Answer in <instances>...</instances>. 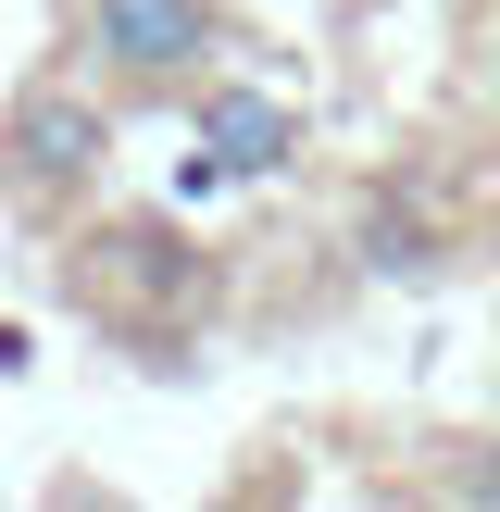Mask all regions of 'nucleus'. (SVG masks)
<instances>
[{"label":"nucleus","mask_w":500,"mask_h":512,"mask_svg":"<svg viewBox=\"0 0 500 512\" xmlns=\"http://www.w3.org/2000/svg\"><path fill=\"white\" fill-rule=\"evenodd\" d=\"M225 50H238L225 0H50V63H75L125 113H188Z\"/></svg>","instance_id":"nucleus-1"},{"label":"nucleus","mask_w":500,"mask_h":512,"mask_svg":"<svg viewBox=\"0 0 500 512\" xmlns=\"http://www.w3.org/2000/svg\"><path fill=\"white\" fill-rule=\"evenodd\" d=\"M113 150H125V100H100L75 63H38L13 100H0V213L63 238L100 188H113Z\"/></svg>","instance_id":"nucleus-2"},{"label":"nucleus","mask_w":500,"mask_h":512,"mask_svg":"<svg viewBox=\"0 0 500 512\" xmlns=\"http://www.w3.org/2000/svg\"><path fill=\"white\" fill-rule=\"evenodd\" d=\"M188 138L213 150L238 188H263V175H288L300 163V138H313V113H300L288 88H263V75H238V63H213L188 88Z\"/></svg>","instance_id":"nucleus-3"},{"label":"nucleus","mask_w":500,"mask_h":512,"mask_svg":"<svg viewBox=\"0 0 500 512\" xmlns=\"http://www.w3.org/2000/svg\"><path fill=\"white\" fill-rule=\"evenodd\" d=\"M63 288L113 325V313H138V300H188L200 263H188L175 225H88V238H63Z\"/></svg>","instance_id":"nucleus-4"},{"label":"nucleus","mask_w":500,"mask_h":512,"mask_svg":"<svg viewBox=\"0 0 500 512\" xmlns=\"http://www.w3.org/2000/svg\"><path fill=\"white\" fill-rule=\"evenodd\" d=\"M350 263H363L375 288H438V275H450V238H438L400 188H375L363 213H350Z\"/></svg>","instance_id":"nucleus-5"},{"label":"nucleus","mask_w":500,"mask_h":512,"mask_svg":"<svg viewBox=\"0 0 500 512\" xmlns=\"http://www.w3.org/2000/svg\"><path fill=\"white\" fill-rule=\"evenodd\" d=\"M438 500H500V438H463V463H438Z\"/></svg>","instance_id":"nucleus-6"},{"label":"nucleus","mask_w":500,"mask_h":512,"mask_svg":"<svg viewBox=\"0 0 500 512\" xmlns=\"http://www.w3.org/2000/svg\"><path fill=\"white\" fill-rule=\"evenodd\" d=\"M225 188H238V175H225V163H213V150H200V138H188V163H175V200H225Z\"/></svg>","instance_id":"nucleus-7"},{"label":"nucleus","mask_w":500,"mask_h":512,"mask_svg":"<svg viewBox=\"0 0 500 512\" xmlns=\"http://www.w3.org/2000/svg\"><path fill=\"white\" fill-rule=\"evenodd\" d=\"M25 375H38V338H25V325H0V388H25Z\"/></svg>","instance_id":"nucleus-8"}]
</instances>
